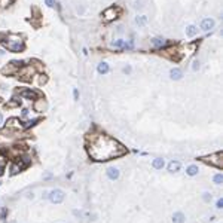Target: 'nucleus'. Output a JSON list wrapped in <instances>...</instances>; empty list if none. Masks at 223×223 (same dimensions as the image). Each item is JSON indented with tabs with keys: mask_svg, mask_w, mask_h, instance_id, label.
I'll return each instance as SVG.
<instances>
[{
	"mask_svg": "<svg viewBox=\"0 0 223 223\" xmlns=\"http://www.w3.org/2000/svg\"><path fill=\"white\" fill-rule=\"evenodd\" d=\"M181 76H183V71L180 69H171V71H170V77L172 80H179V79H181Z\"/></svg>",
	"mask_w": 223,
	"mask_h": 223,
	"instance_id": "nucleus-12",
	"label": "nucleus"
},
{
	"mask_svg": "<svg viewBox=\"0 0 223 223\" xmlns=\"http://www.w3.org/2000/svg\"><path fill=\"white\" fill-rule=\"evenodd\" d=\"M180 162L179 161H172V162H170V165H168V171L170 172H177L179 170H180Z\"/></svg>",
	"mask_w": 223,
	"mask_h": 223,
	"instance_id": "nucleus-14",
	"label": "nucleus"
},
{
	"mask_svg": "<svg viewBox=\"0 0 223 223\" xmlns=\"http://www.w3.org/2000/svg\"><path fill=\"white\" fill-rule=\"evenodd\" d=\"M31 73H33V67H31V66H28V67H24V69L19 71V77H21L22 80H30V76H31Z\"/></svg>",
	"mask_w": 223,
	"mask_h": 223,
	"instance_id": "nucleus-9",
	"label": "nucleus"
},
{
	"mask_svg": "<svg viewBox=\"0 0 223 223\" xmlns=\"http://www.w3.org/2000/svg\"><path fill=\"white\" fill-rule=\"evenodd\" d=\"M21 67H22V63H21V61H12V63H9L8 66L3 69V73H5V75H12L15 70L21 69Z\"/></svg>",
	"mask_w": 223,
	"mask_h": 223,
	"instance_id": "nucleus-6",
	"label": "nucleus"
},
{
	"mask_svg": "<svg viewBox=\"0 0 223 223\" xmlns=\"http://www.w3.org/2000/svg\"><path fill=\"white\" fill-rule=\"evenodd\" d=\"M21 95L27 100H37L39 98V92H36L34 89H24V91H21Z\"/></svg>",
	"mask_w": 223,
	"mask_h": 223,
	"instance_id": "nucleus-7",
	"label": "nucleus"
},
{
	"mask_svg": "<svg viewBox=\"0 0 223 223\" xmlns=\"http://www.w3.org/2000/svg\"><path fill=\"white\" fill-rule=\"evenodd\" d=\"M48 198L51 199V202H54V204H61V202L64 201L66 195H64V192H63L61 189H54V190L49 192Z\"/></svg>",
	"mask_w": 223,
	"mask_h": 223,
	"instance_id": "nucleus-4",
	"label": "nucleus"
},
{
	"mask_svg": "<svg viewBox=\"0 0 223 223\" xmlns=\"http://www.w3.org/2000/svg\"><path fill=\"white\" fill-rule=\"evenodd\" d=\"M6 127H8V129H21V128H24V125H21V122H19L18 118H12V119H9L8 124H6Z\"/></svg>",
	"mask_w": 223,
	"mask_h": 223,
	"instance_id": "nucleus-8",
	"label": "nucleus"
},
{
	"mask_svg": "<svg viewBox=\"0 0 223 223\" xmlns=\"http://www.w3.org/2000/svg\"><path fill=\"white\" fill-rule=\"evenodd\" d=\"M164 165H165V162H164L162 158H156V159H153V162H152V167H153L155 170H161Z\"/></svg>",
	"mask_w": 223,
	"mask_h": 223,
	"instance_id": "nucleus-16",
	"label": "nucleus"
},
{
	"mask_svg": "<svg viewBox=\"0 0 223 223\" xmlns=\"http://www.w3.org/2000/svg\"><path fill=\"white\" fill-rule=\"evenodd\" d=\"M27 115H28V110H27V109H24V110H22V116H27Z\"/></svg>",
	"mask_w": 223,
	"mask_h": 223,
	"instance_id": "nucleus-32",
	"label": "nucleus"
},
{
	"mask_svg": "<svg viewBox=\"0 0 223 223\" xmlns=\"http://www.w3.org/2000/svg\"><path fill=\"white\" fill-rule=\"evenodd\" d=\"M88 153L95 161H110L125 153V147L118 143L115 138L107 136H95L91 138V144L88 146Z\"/></svg>",
	"mask_w": 223,
	"mask_h": 223,
	"instance_id": "nucleus-1",
	"label": "nucleus"
},
{
	"mask_svg": "<svg viewBox=\"0 0 223 223\" xmlns=\"http://www.w3.org/2000/svg\"><path fill=\"white\" fill-rule=\"evenodd\" d=\"M118 15H119V9L115 8V6H110L103 12V17L106 21H113L115 18H118Z\"/></svg>",
	"mask_w": 223,
	"mask_h": 223,
	"instance_id": "nucleus-5",
	"label": "nucleus"
},
{
	"mask_svg": "<svg viewBox=\"0 0 223 223\" xmlns=\"http://www.w3.org/2000/svg\"><path fill=\"white\" fill-rule=\"evenodd\" d=\"M2 122H3V116H2V113H0V125H2Z\"/></svg>",
	"mask_w": 223,
	"mask_h": 223,
	"instance_id": "nucleus-33",
	"label": "nucleus"
},
{
	"mask_svg": "<svg viewBox=\"0 0 223 223\" xmlns=\"http://www.w3.org/2000/svg\"><path fill=\"white\" fill-rule=\"evenodd\" d=\"M5 167H6V164H5V158L0 156V176L5 172Z\"/></svg>",
	"mask_w": 223,
	"mask_h": 223,
	"instance_id": "nucleus-23",
	"label": "nucleus"
},
{
	"mask_svg": "<svg viewBox=\"0 0 223 223\" xmlns=\"http://www.w3.org/2000/svg\"><path fill=\"white\" fill-rule=\"evenodd\" d=\"M124 73H131V67H129V66L124 67Z\"/></svg>",
	"mask_w": 223,
	"mask_h": 223,
	"instance_id": "nucleus-29",
	"label": "nucleus"
},
{
	"mask_svg": "<svg viewBox=\"0 0 223 223\" xmlns=\"http://www.w3.org/2000/svg\"><path fill=\"white\" fill-rule=\"evenodd\" d=\"M97 71H98L100 75H106V73L109 71V64H107V63H100L98 67H97Z\"/></svg>",
	"mask_w": 223,
	"mask_h": 223,
	"instance_id": "nucleus-17",
	"label": "nucleus"
},
{
	"mask_svg": "<svg viewBox=\"0 0 223 223\" xmlns=\"http://www.w3.org/2000/svg\"><path fill=\"white\" fill-rule=\"evenodd\" d=\"M152 45H153V46H156V48H161V46H164V45H165V40H164V39H161V37H155V39H152Z\"/></svg>",
	"mask_w": 223,
	"mask_h": 223,
	"instance_id": "nucleus-21",
	"label": "nucleus"
},
{
	"mask_svg": "<svg viewBox=\"0 0 223 223\" xmlns=\"http://www.w3.org/2000/svg\"><path fill=\"white\" fill-rule=\"evenodd\" d=\"M202 199H204L205 202H210V201H211V193H210V192H204V193H202Z\"/></svg>",
	"mask_w": 223,
	"mask_h": 223,
	"instance_id": "nucleus-24",
	"label": "nucleus"
},
{
	"mask_svg": "<svg viewBox=\"0 0 223 223\" xmlns=\"http://www.w3.org/2000/svg\"><path fill=\"white\" fill-rule=\"evenodd\" d=\"M222 181H223L222 174H216V176H214V183H216V184H222Z\"/></svg>",
	"mask_w": 223,
	"mask_h": 223,
	"instance_id": "nucleus-25",
	"label": "nucleus"
},
{
	"mask_svg": "<svg viewBox=\"0 0 223 223\" xmlns=\"http://www.w3.org/2000/svg\"><path fill=\"white\" fill-rule=\"evenodd\" d=\"M5 42V46L8 48V51L10 52H19L24 49V40L19 37V36H9L6 40H3Z\"/></svg>",
	"mask_w": 223,
	"mask_h": 223,
	"instance_id": "nucleus-2",
	"label": "nucleus"
},
{
	"mask_svg": "<svg viewBox=\"0 0 223 223\" xmlns=\"http://www.w3.org/2000/svg\"><path fill=\"white\" fill-rule=\"evenodd\" d=\"M216 207H217V208H222V207H223V199H219V201H217V204H216Z\"/></svg>",
	"mask_w": 223,
	"mask_h": 223,
	"instance_id": "nucleus-27",
	"label": "nucleus"
},
{
	"mask_svg": "<svg viewBox=\"0 0 223 223\" xmlns=\"http://www.w3.org/2000/svg\"><path fill=\"white\" fill-rule=\"evenodd\" d=\"M198 171H199V168H198L197 165H189L188 170H186V174L190 176V177H193V176H197Z\"/></svg>",
	"mask_w": 223,
	"mask_h": 223,
	"instance_id": "nucleus-18",
	"label": "nucleus"
},
{
	"mask_svg": "<svg viewBox=\"0 0 223 223\" xmlns=\"http://www.w3.org/2000/svg\"><path fill=\"white\" fill-rule=\"evenodd\" d=\"M46 107V103L43 101V100H37L34 103V110L36 112H43V109Z\"/></svg>",
	"mask_w": 223,
	"mask_h": 223,
	"instance_id": "nucleus-20",
	"label": "nucleus"
},
{
	"mask_svg": "<svg viewBox=\"0 0 223 223\" xmlns=\"http://www.w3.org/2000/svg\"><path fill=\"white\" fill-rule=\"evenodd\" d=\"M45 3H46L48 6H52V0H45Z\"/></svg>",
	"mask_w": 223,
	"mask_h": 223,
	"instance_id": "nucleus-31",
	"label": "nucleus"
},
{
	"mask_svg": "<svg viewBox=\"0 0 223 223\" xmlns=\"http://www.w3.org/2000/svg\"><path fill=\"white\" fill-rule=\"evenodd\" d=\"M213 27H214V19H211V18H205V19H202V22H201V28H202L204 31L211 30Z\"/></svg>",
	"mask_w": 223,
	"mask_h": 223,
	"instance_id": "nucleus-10",
	"label": "nucleus"
},
{
	"mask_svg": "<svg viewBox=\"0 0 223 223\" xmlns=\"http://www.w3.org/2000/svg\"><path fill=\"white\" fill-rule=\"evenodd\" d=\"M3 54H5V52H3V51H0V57H2V55H3Z\"/></svg>",
	"mask_w": 223,
	"mask_h": 223,
	"instance_id": "nucleus-34",
	"label": "nucleus"
},
{
	"mask_svg": "<svg viewBox=\"0 0 223 223\" xmlns=\"http://www.w3.org/2000/svg\"><path fill=\"white\" fill-rule=\"evenodd\" d=\"M22 168H24V164L18 161V162H15L12 167H10V172H12V174H17V172H19Z\"/></svg>",
	"mask_w": 223,
	"mask_h": 223,
	"instance_id": "nucleus-15",
	"label": "nucleus"
},
{
	"mask_svg": "<svg viewBox=\"0 0 223 223\" xmlns=\"http://www.w3.org/2000/svg\"><path fill=\"white\" fill-rule=\"evenodd\" d=\"M39 82H40V83H45V82H46V77L42 76V77H40V80H39Z\"/></svg>",
	"mask_w": 223,
	"mask_h": 223,
	"instance_id": "nucleus-30",
	"label": "nucleus"
},
{
	"mask_svg": "<svg viewBox=\"0 0 223 223\" xmlns=\"http://www.w3.org/2000/svg\"><path fill=\"white\" fill-rule=\"evenodd\" d=\"M119 170L118 168H115V167H110V168H107V177L110 179V180H118L119 179Z\"/></svg>",
	"mask_w": 223,
	"mask_h": 223,
	"instance_id": "nucleus-11",
	"label": "nucleus"
},
{
	"mask_svg": "<svg viewBox=\"0 0 223 223\" xmlns=\"http://www.w3.org/2000/svg\"><path fill=\"white\" fill-rule=\"evenodd\" d=\"M199 67H201V63H199V60H195L193 61V66H192V70H199Z\"/></svg>",
	"mask_w": 223,
	"mask_h": 223,
	"instance_id": "nucleus-26",
	"label": "nucleus"
},
{
	"mask_svg": "<svg viewBox=\"0 0 223 223\" xmlns=\"http://www.w3.org/2000/svg\"><path fill=\"white\" fill-rule=\"evenodd\" d=\"M198 33V28L195 26H189L186 27V36H189V37H193V36Z\"/></svg>",
	"mask_w": 223,
	"mask_h": 223,
	"instance_id": "nucleus-19",
	"label": "nucleus"
},
{
	"mask_svg": "<svg viewBox=\"0 0 223 223\" xmlns=\"http://www.w3.org/2000/svg\"><path fill=\"white\" fill-rule=\"evenodd\" d=\"M18 101H12V103H8V107H14V106H18Z\"/></svg>",
	"mask_w": 223,
	"mask_h": 223,
	"instance_id": "nucleus-28",
	"label": "nucleus"
},
{
	"mask_svg": "<svg viewBox=\"0 0 223 223\" xmlns=\"http://www.w3.org/2000/svg\"><path fill=\"white\" fill-rule=\"evenodd\" d=\"M136 24H138V26H144V24H146V17H137L136 18Z\"/></svg>",
	"mask_w": 223,
	"mask_h": 223,
	"instance_id": "nucleus-22",
	"label": "nucleus"
},
{
	"mask_svg": "<svg viewBox=\"0 0 223 223\" xmlns=\"http://www.w3.org/2000/svg\"><path fill=\"white\" fill-rule=\"evenodd\" d=\"M184 220H186V217H184V214L181 211H177L172 216V223H184Z\"/></svg>",
	"mask_w": 223,
	"mask_h": 223,
	"instance_id": "nucleus-13",
	"label": "nucleus"
},
{
	"mask_svg": "<svg viewBox=\"0 0 223 223\" xmlns=\"http://www.w3.org/2000/svg\"><path fill=\"white\" fill-rule=\"evenodd\" d=\"M205 164H210V165H214L217 168H222L223 167V153L222 152H216V153L210 155V156H204L201 158Z\"/></svg>",
	"mask_w": 223,
	"mask_h": 223,
	"instance_id": "nucleus-3",
	"label": "nucleus"
}]
</instances>
